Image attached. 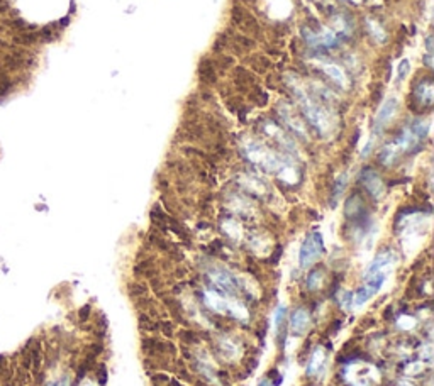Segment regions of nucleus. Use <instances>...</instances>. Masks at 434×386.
<instances>
[{
	"label": "nucleus",
	"instance_id": "f257e3e1",
	"mask_svg": "<svg viewBox=\"0 0 434 386\" xmlns=\"http://www.w3.org/2000/svg\"><path fill=\"white\" fill-rule=\"evenodd\" d=\"M293 94H295L297 100L300 104V108L304 112V116L307 117V120L314 126V129L317 130L319 134H327L331 129V117L329 114L322 108V105H319L315 100L310 96L304 88L299 85L293 86Z\"/></svg>",
	"mask_w": 434,
	"mask_h": 386
},
{
	"label": "nucleus",
	"instance_id": "f03ea898",
	"mask_svg": "<svg viewBox=\"0 0 434 386\" xmlns=\"http://www.w3.org/2000/svg\"><path fill=\"white\" fill-rule=\"evenodd\" d=\"M324 251H326V248H324L322 236L319 234V232H312V234H309L300 248V254H299L300 266L302 268L312 266L314 262L322 256Z\"/></svg>",
	"mask_w": 434,
	"mask_h": 386
},
{
	"label": "nucleus",
	"instance_id": "7ed1b4c3",
	"mask_svg": "<svg viewBox=\"0 0 434 386\" xmlns=\"http://www.w3.org/2000/svg\"><path fill=\"white\" fill-rule=\"evenodd\" d=\"M304 38L310 46L314 48H332L337 42V39L331 30H307L304 29Z\"/></svg>",
	"mask_w": 434,
	"mask_h": 386
},
{
	"label": "nucleus",
	"instance_id": "20e7f679",
	"mask_svg": "<svg viewBox=\"0 0 434 386\" xmlns=\"http://www.w3.org/2000/svg\"><path fill=\"white\" fill-rule=\"evenodd\" d=\"M361 182H363V185H365L366 192L370 193L373 198H380V196L383 195V183L378 174H376V171H373L371 168H366L361 173Z\"/></svg>",
	"mask_w": 434,
	"mask_h": 386
},
{
	"label": "nucleus",
	"instance_id": "39448f33",
	"mask_svg": "<svg viewBox=\"0 0 434 386\" xmlns=\"http://www.w3.org/2000/svg\"><path fill=\"white\" fill-rule=\"evenodd\" d=\"M397 104L398 102H397L395 96H390V98H387L382 104V107H380V110H378V114H376L375 122H373L375 130L383 129V127L388 124V120L392 119L393 114H395V110H397Z\"/></svg>",
	"mask_w": 434,
	"mask_h": 386
},
{
	"label": "nucleus",
	"instance_id": "423d86ee",
	"mask_svg": "<svg viewBox=\"0 0 434 386\" xmlns=\"http://www.w3.org/2000/svg\"><path fill=\"white\" fill-rule=\"evenodd\" d=\"M278 112H280V117L283 119V122H285V124H287L288 127H290L293 132H295L297 136H300V138H304V139L307 138V132H305L304 124H302L300 119L295 116V112H293L292 108L288 107V105H280Z\"/></svg>",
	"mask_w": 434,
	"mask_h": 386
},
{
	"label": "nucleus",
	"instance_id": "0eeeda50",
	"mask_svg": "<svg viewBox=\"0 0 434 386\" xmlns=\"http://www.w3.org/2000/svg\"><path fill=\"white\" fill-rule=\"evenodd\" d=\"M314 63L317 64V68H321L331 80H334L339 86H348V78H346L344 72L337 66V64L329 63V61H324V60H315Z\"/></svg>",
	"mask_w": 434,
	"mask_h": 386
},
{
	"label": "nucleus",
	"instance_id": "6e6552de",
	"mask_svg": "<svg viewBox=\"0 0 434 386\" xmlns=\"http://www.w3.org/2000/svg\"><path fill=\"white\" fill-rule=\"evenodd\" d=\"M210 278H212L214 283H217L221 288H224L226 292H229V293H236V292H238V283H236V280L231 276L229 271L217 268V270L210 271Z\"/></svg>",
	"mask_w": 434,
	"mask_h": 386
},
{
	"label": "nucleus",
	"instance_id": "1a4fd4ad",
	"mask_svg": "<svg viewBox=\"0 0 434 386\" xmlns=\"http://www.w3.org/2000/svg\"><path fill=\"white\" fill-rule=\"evenodd\" d=\"M414 96L417 98L419 104H422V105H426V107H429V105L432 104V98H434V85H432V82L429 80V78H424V80H420L417 85H415Z\"/></svg>",
	"mask_w": 434,
	"mask_h": 386
},
{
	"label": "nucleus",
	"instance_id": "9d476101",
	"mask_svg": "<svg viewBox=\"0 0 434 386\" xmlns=\"http://www.w3.org/2000/svg\"><path fill=\"white\" fill-rule=\"evenodd\" d=\"M309 324H310V317H309V312H307V310L299 308L293 312L292 318H290V328H292L293 334H297V336L304 334V332L307 330V327H309Z\"/></svg>",
	"mask_w": 434,
	"mask_h": 386
},
{
	"label": "nucleus",
	"instance_id": "9b49d317",
	"mask_svg": "<svg viewBox=\"0 0 434 386\" xmlns=\"http://www.w3.org/2000/svg\"><path fill=\"white\" fill-rule=\"evenodd\" d=\"M392 261H393V258H392V254H390V252L378 254V256H376L375 260L371 261V264L368 266L366 276L370 278V276H373V274H376V273H380V271H383V268L388 266V264H392Z\"/></svg>",
	"mask_w": 434,
	"mask_h": 386
},
{
	"label": "nucleus",
	"instance_id": "f8f14e48",
	"mask_svg": "<svg viewBox=\"0 0 434 386\" xmlns=\"http://www.w3.org/2000/svg\"><path fill=\"white\" fill-rule=\"evenodd\" d=\"M365 205H363V200L359 198V195H351L346 202V207H344V212L348 217H353V218H358L361 216H365Z\"/></svg>",
	"mask_w": 434,
	"mask_h": 386
},
{
	"label": "nucleus",
	"instance_id": "ddd939ff",
	"mask_svg": "<svg viewBox=\"0 0 434 386\" xmlns=\"http://www.w3.org/2000/svg\"><path fill=\"white\" fill-rule=\"evenodd\" d=\"M199 76L202 78V82L210 83V85H212V83H216V80H217L216 66H214V64L210 63L207 58L200 61V64H199Z\"/></svg>",
	"mask_w": 434,
	"mask_h": 386
},
{
	"label": "nucleus",
	"instance_id": "4468645a",
	"mask_svg": "<svg viewBox=\"0 0 434 386\" xmlns=\"http://www.w3.org/2000/svg\"><path fill=\"white\" fill-rule=\"evenodd\" d=\"M376 293V290L371 286L370 283L366 284V286H363V288H359L356 293H354V304L356 305H363L365 304V302H368L370 300L371 296H373Z\"/></svg>",
	"mask_w": 434,
	"mask_h": 386
},
{
	"label": "nucleus",
	"instance_id": "2eb2a0df",
	"mask_svg": "<svg viewBox=\"0 0 434 386\" xmlns=\"http://www.w3.org/2000/svg\"><path fill=\"white\" fill-rule=\"evenodd\" d=\"M366 29H368V32H370V36L373 38L375 41H378V42L385 41V38H387V32L380 28V24L375 22V20H371V19L366 20Z\"/></svg>",
	"mask_w": 434,
	"mask_h": 386
},
{
	"label": "nucleus",
	"instance_id": "dca6fc26",
	"mask_svg": "<svg viewBox=\"0 0 434 386\" xmlns=\"http://www.w3.org/2000/svg\"><path fill=\"white\" fill-rule=\"evenodd\" d=\"M322 270H314L312 273L309 274V280H307V286L309 290H317L322 284Z\"/></svg>",
	"mask_w": 434,
	"mask_h": 386
},
{
	"label": "nucleus",
	"instance_id": "f3484780",
	"mask_svg": "<svg viewBox=\"0 0 434 386\" xmlns=\"http://www.w3.org/2000/svg\"><path fill=\"white\" fill-rule=\"evenodd\" d=\"M322 364H324V354L321 349H317L312 354V361H310V366H309V374H314L317 370H321Z\"/></svg>",
	"mask_w": 434,
	"mask_h": 386
},
{
	"label": "nucleus",
	"instance_id": "a211bd4d",
	"mask_svg": "<svg viewBox=\"0 0 434 386\" xmlns=\"http://www.w3.org/2000/svg\"><path fill=\"white\" fill-rule=\"evenodd\" d=\"M409 72H410L409 60H402L400 64H398V68H397V78H398V82H404V78L407 76V74H409Z\"/></svg>",
	"mask_w": 434,
	"mask_h": 386
},
{
	"label": "nucleus",
	"instance_id": "6ab92c4d",
	"mask_svg": "<svg viewBox=\"0 0 434 386\" xmlns=\"http://www.w3.org/2000/svg\"><path fill=\"white\" fill-rule=\"evenodd\" d=\"M344 185H346V176L343 174V176H341L339 180H337L336 182V185H334V190H332V205H334V200L337 198V196L341 195V193H343V188H344Z\"/></svg>",
	"mask_w": 434,
	"mask_h": 386
},
{
	"label": "nucleus",
	"instance_id": "aec40b11",
	"mask_svg": "<svg viewBox=\"0 0 434 386\" xmlns=\"http://www.w3.org/2000/svg\"><path fill=\"white\" fill-rule=\"evenodd\" d=\"M285 314H287V308H285V306H280V308L277 310V314H275V328H280V324L283 322V318H285Z\"/></svg>",
	"mask_w": 434,
	"mask_h": 386
},
{
	"label": "nucleus",
	"instance_id": "412c9836",
	"mask_svg": "<svg viewBox=\"0 0 434 386\" xmlns=\"http://www.w3.org/2000/svg\"><path fill=\"white\" fill-rule=\"evenodd\" d=\"M89 314H90V305H85V306H83V308L80 310V318H82V320H87Z\"/></svg>",
	"mask_w": 434,
	"mask_h": 386
},
{
	"label": "nucleus",
	"instance_id": "4be33fe9",
	"mask_svg": "<svg viewBox=\"0 0 434 386\" xmlns=\"http://www.w3.org/2000/svg\"><path fill=\"white\" fill-rule=\"evenodd\" d=\"M50 386H70V383H68L67 378H61L58 381H55V383H51Z\"/></svg>",
	"mask_w": 434,
	"mask_h": 386
},
{
	"label": "nucleus",
	"instance_id": "5701e85b",
	"mask_svg": "<svg viewBox=\"0 0 434 386\" xmlns=\"http://www.w3.org/2000/svg\"><path fill=\"white\" fill-rule=\"evenodd\" d=\"M258 386H273V384H271L268 380H261V381H260V384H258Z\"/></svg>",
	"mask_w": 434,
	"mask_h": 386
},
{
	"label": "nucleus",
	"instance_id": "b1692460",
	"mask_svg": "<svg viewBox=\"0 0 434 386\" xmlns=\"http://www.w3.org/2000/svg\"><path fill=\"white\" fill-rule=\"evenodd\" d=\"M351 2H359V0H351Z\"/></svg>",
	"mask_w": 434,
	"mask_h": 386
}]
</instances>
